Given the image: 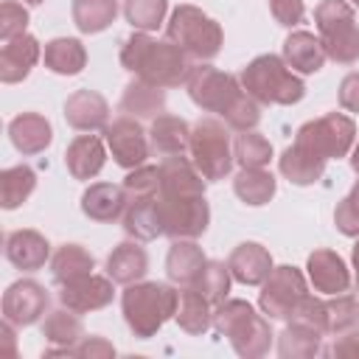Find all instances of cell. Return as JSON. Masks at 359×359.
I'll use <instances>...</instances> for the list:
<instances>
[{
    "mask_svg": "<svg viewBox=\"0 0 359 359\" xmlns=\"http://www.w3.org/2000/svg\"><path fill=\"white\" fill-rule=\"evenodd\" d=\"M121 109L129 112L132 118H157L165 109V93L163 87H154L143 79H135L126 84L123 95H121Z\"/></svg>",
    "mask_w": 359,
    "mask_h": 359,
    "instance_id": "cell-30",
    "label": "cell"
},
{
    "mask_svg": "<svg viewBox=\"0 0 359 359\" xmlns=\"http://www.w3.org/2000/svg\"><path fill=\"white\" fill-rule=\"evenodd\" d=\"M50 294L36 280H17L3 292V320L14 325H34L48 311Z\"/></svg>",
    "mask_w": 359,
    "mask_h": 359,
    "instance_id": "cell-12",
    "label": "cell"
},
{
    "mask_svg": "<svg viewBox=\"0 0 359 359\" xmlns=\"http://www.w3.org/2000/svg\"><path fill=\"white\" fill-rule=\"evenodd\" d=\"M230 280H233V275H230V266L227 264H222V261H205V266L199 269V275L194 280V289L202 292L216 306V303L227 300Z\"/></svg>",
    "mask_w": 359,
    "mask_h": 359,
    "instance_id": "cell-40",
    "label": "cell"
},
{
    "mask_svg": "<svg viewBox=\"0 0 359 359\" xmlns=\"http://www.w3.org/2000/svg\"><path fill=\"white\" fill-rule=\"evenodd\" d=\"M294 143L306 146L309 151H314L323 160H334V157L339 160L356 143V123H353V118H348L342 112H328L323 118L306 121L297 129Z\"/></svg>",
    "mask_w": 359,
    "mask_h": 359,
    "instance_id": "cell-8",
    "label": "cell"
},
{
    "mask_svg": "<svg viewBox=\"0 0 359 359\" xmlns=\"http://www.w3.org/2000/svg\"><path fill=\"white\" fill-rule=\"evenodd\" d=\"M351 264H353V278H356V289H359V241L353 244V252H351Z\"/></svg>",
    "mask_w": 359,
    "mask_h": 359,
    "instance_id": "cell-54",
    "label": "cell"
},
{
    "mask_svg": "<svg viewBox=\"0 0 359 359\" xmlns=\"http://www.w3.org/2000/svg\"><path fill=\"white\" fill-rule=\"evenodd\" d=\"M168 0H123V17L135 31H157L165 20Z\"/></svg>",
    "mask_w": 359,
    "mask_h": 359,
    "instance_id": "cell-41",
    "label": "cell"
},
{
    "mask_svg": "<svg viewBox=\"0 0 359 359\" xmlns=\"http://www.w3.org/2000/svg\"><path fill=\"white\" fill-rule=\"evenodd\" d=\"M112 283H115V280H112L109 275L104 278V275L90 272V275H84V278H79V280H73V283H65L62 292H59V303H62L65 309L76 311V314L98 311V309H104V306L112 303V294H115Z\"/></svg>",
    "mask_w": 359,
    "mask_h": 359,
    "instance_id": "cell-13",
    "label": "cell"
},
{
    "mask_svg": "<svg viewBox=\"0 0 359 359\" xmlns=\"http://www.w3.org/2000/svg\"><path fill=\"white\" fill-rule=\"evenodd\" d=\"M269 11H272L275 22L278 25H286V28H294L306 17L303 0H269Z\"/></svg>",
    "mask_w": 359,
    "mask_h": 359,
    "instance_id": "cell-49",
    "label": "cell"
},
{
    "mask_svg": "<svg viewBox=\"0 0 359 359\" xmlns=\"http://www.w3.org/2000/svg\"><path fill=\"white\" fill-rule=\"evenodd\" d=\"M233 191L236 196L244 202V205H252V208H261L266 205L275 191H278V182L269 171L264 168H241L236 177H233Z\"/></svg>",
    "mask_w": 359,
    "mask_h": 359,
    "instance_id": "cell-36",
    "label": "cell"
},
{
    "mask_svg": "<svg viewBox=\"0 0 359 359\" xmlns=\"http://www.w3.org/2000/svg\"><path fill=\"white\" fill-rule=\"evenodd\" d=\"M8 137H11V143H14V149L20 154L31 157V154H39V151H45L50 146L53 129H50V123H48L45 115H39V112H22V115H17L8 123Z\"/></svg>",
    "mask_w": 359,
    "mask_h": 359,
    "instance_id": "cell-20",
    "label": "cell"
},
{
    "mask_svg": "<svg viewBox=\"0 0 359 359\" xmlns=\"http://www.w3.org/2000/svg\"><path fill=\"white\" fill-rule=\"evenodd\" d=\"M126 202L129 196L123 185H112V182H93L81 194V210L93 222H115L118 216H123Z\"/></svg>",
    "mask_w": 359,
    "mask_h": 359,
    "instance_id": "cell-21",
    "label": "cell"
},
{
    "mask_svg": "<svg viewBox=\"0 0 359 359\" xmlns=\"http://www.w3.org/2000/svg\"><path fill=\"white\" fill-rule=\"evenodd\" d=\"M185 87H188L191 101H194L199 109L216 112V115H222V118L227 115V109H230V107L238 101V95L244 93V87H241V81H238L236 76L222 73V70H216V67L208 65V62H199V65L191 67Z\"/></svg>",
    "mask_w": 359,
    "mask_h": 359,
    "instance_id": "cell-9",
    "label": "cell"
},
{
    "mask_svg": "<svg viewBox=\"0 0 359 359\" xmlns=\"http://www.w3.org/2000/svg\"><path fill=\"white\" fill-rule=\"evenodd\" d=\"M348 3H351V6H359V0H348Z\"/></svg>",
    "mask_w": 359,
    "mask_h": 359,
    "instance_id": "cell-57",
    "label": "cell"
},
{
    "mask_svg": "<svg viewBox=\"0 0 359 359\" xmlns=\"http://www.w3.org/2000/svg\"><path fill=\"white\" fill-rule=\"evenodd\" d=\"M356 323H359V309H356Z\"/></svg>",
    "mask_w": 359,
    "mask_h": 359,
    "instance_id": "cell-58",
    "label": "cell"
},
{
    "mask_svg": "<svg viewBox=\"0 0 359 359\" xmlns=\"http://www.w3.org/2000/svg\"><path fill=\"white\" fill-rule=\"evenodd\" d=\"M107 163V149L95 135H79L70 140L65 151V165L73 180H93Z\"/></svg>",
    "mask_w": 359,
    "mask_h": 359,
    "instance_id": "cell-22",
    "label": "cell"
},
{
    "mask_svg": "<svg viewBox=\"0 0 359 359\" xmlns=\"http://www.w3.org/2000/svg\"><path fill=\"white\" fill-rule=\"evenodd\" d=\"M210 300L202 294V292H196L194 286L191 289H185V292H180V303H177V314H174V320H177V325L185 331V334H191V337H202L208 328H210V323H213V311H210Z\"/></svg>",
    "mask_w": 359,
    "mask_h": 359,
    "instance_id": "cell-31",
    "label": "cell"
},
{
    "mask_svg": "<svg viewBox=\"0 0 359 359\" xmlns=\"http://www.w3.org/2000/svg\"><path fill=\"white\" fill-rule=\"evenodd\" d=\"M146 272H149V255H146V250L137 244V238L118 244V247L109 252V258H107V275H109L115 283H121V286H129V283L143 280Z\"/></svg>",
    "mask_w": 359,
    "mask_h": 359,
    "instance_id": "cell-24",
    "label": "cell"
},
{
    "mask_svg": "<svg viewBox=\"0 0 359 359\" xmlns=\"http://www.w3.org/2000/svg\"><path fill=\"white\" fill-rule=\"evenodd\" d=\"M292 320H297V323H306V325L317 328L320 334H331L328 300H320V297H314V294H306V297L297 303V309H294Z\"/></svg>",
    "mask_w": 359,
    "mask_h": 359,
    "instance_id": "cell-45",
    "label": "cell"
},
{
    "mask_svg": "<svg viewBox=\"0 0 359 359\" xmlns=\"http://www.w3.org/2000/svg\"><path fill=\"white\" fill-rule=\"evenodd\" d=\"M123 230H126V236H132L137 241H151V238L163 236V224H160V213H157V199L154 196L129 199L126 210H123Z\"/></svg>",
    "mask_w": 359,
    "mask_h": 359,
    "instance_id": "cell-28",
    "label": "cell"
},
{
    "mask_svg": "<svg viewBox=\"0 0 359 359\" xmlns=\"http://www.w3.org/2000/svg\"><path fill=\"white\" fill-rule=\"evenodd\" d=\"M306 272H309V280L314 286V292L320 294H342L351 289V272L345 266V261L339 258V252L334 250H314L309 258H306Z\"/></svg>",
    "mask_w": 359,
    "mask_h": 359,
    "instance_id": "cell-14",
    "label": "cell"
},
{
    "mask_svg": "<svg viewBox=\"0 0 359 359\" xmlns=\"http://www.w3.org/2000/svg\"><path fill=\"white\" fill-rule=\"evenodd\" d=\"M104 140H107V149L112 151L115 163L121 168H137L146 163L149 157V137L143 132V126L137 123V118L132 115H123L118 121H112L107 129H104Z\"/></svg>",
    "mask_w": 359,
    "mask_h": 359,
    "instance_id": "cell-11",
    "label": "cell"
},
{
    "mask_svg": "<svg viewBox=\"0 0 359 359\" xmlns=\"http://www.w3.org/2000/svg\"><path fill=\"white\" fill-rule=\"evenodd\" d=\"M0 342H3V348H0V353H6V356H17V337H14V323H8V320H3V325H0Z\"/></svg>",
    "mask_w": 359,
    "mask_h": 359,
    "instance_id": "cell-53",
    "label": "cell"
},
{
    "mask_svg": "<svg viewBox=\"0 0 359 359\" xmlns=\"http://www.w3.org/2000/svg\"><path fill=\"white\" fill-rule=\"evenodd\" d=\"M258 121H261V104L244 90L241 95H238V101L227 109V115H224V123L230 126V129H236V132H250V129H255L258 126Z\"/></svg>",
    "mask_w": 359,
    "mask_h": 359,
    "instance_id": "cell-43",
    "label": "cell"
},
{
    "mask_svg": "<svg viewBox=\"0 0 359 359\" xmlns=\"http://www.w3.org/2000/svg\"><path fill=\"white\" fill-rule=\"evenodd\" d=\"M65 121L79 132H98L109 123V104L95 90H76L65 101Z\"/></svg>",
    "mask_w": 359,
    "mask_h": 359,
    "instance_id": "cell-15",
    "label": "cell"
},
{
    "mask_svg": "<svg viewBox=\"0 0 359 359\" xmlns=\"http://www.w3.org/2000/svg\"><path fill=\"white\" fill-rule=\"evenodd\" d=\"M95 269V258L81 244H62L50 258V275L59 286L73 283Z\"/></svg>",
    "mask_w": 359,
    "mask_h": 359,
    "instance_id": "cell-34",
    "label": "cell"
},
{
    "mask_svg": "<svg viewBox=\"0 0 359 359\" xmlns=\"http://www.w3.org/2000/svg\"><path fill=\"white\" fill-rule=\"evenodd\" d=\"M151 149L160 154H182L191 140V126L177 115H157L149 129Z\"/></svg>",
    "mask_w": 359,
    "mask_h": 359,
    "instance_id": "cell-33",
    "label": "cell"
},
{
    "mask_svg": "<svg viewBox=\"0 0 359 359\" xmlns=\"http://www.w3.org/2000/svg\"><path fill=\"white\" fill-rule=\"evenodd\" d=\"M36 188V174L31 165H11L0 174V205L6 210L20 208Z\"/></svg>",
    "mask_w": 359,
    "mask_h": 359,
    "instance_id": "cell-38",
    "label": "cell"
},
{
    "mask_svg": "<svg viewBox=\"0 0 359 359\" xmlns=\"http://www.w3.org/2000/svg\"><path fill=\"white\" fill-rule=\"evenodd\" d=\"M241 87L258 101V104H297L306 95V84L294 70L283 62V56L261 53L255 56L238 76Z\"/></svg>",
    "mask_w": 359,
    "mask_h": 359,
    "instance_id": "cell-4",
    "label": "cell"
},
{
    "mask_svg": "<svg viewBox=\"0 0 359 359\" xmlns=\"http://www.w3.org/2000/svg\"><path fill=\"white\" fill-rule=\"evenodd\" d=\"M233 157L241 168H264L272 160V143L258 132H241L233 143Z\"/></svg>",
    "mask_w": 359,
    "mask_h": 359,
    "instance_id": "cell-39",
    "label": "cell"
},
{
    "mask_svg": "<svg viewBox=\"0 0 359 359\" xmlns=\"http://www.w3.org/2000/svg\"><path fill=\"white\" fill-rule=\"evenodd\" d=\"M345 20H353V6L348 0H323L314 8L317 31H325V28H331L337 22H345Z\"/></svg>",
    "mask_w": 359,
    "mask_h": 359,
    "instance_id": "cell-48",
    "label": "cell"
},
{
    "mask_svg": "<svg viewBox=\"0 0 359 359\" xmlns=\"http://www.w3.org/2000/svg\"><path fill=\"white\" fill-rule=\"evenodd\" d=\"M28 28V11L22 3H14V0H6L0 6V39H14L20 34H25Z\"/></svg>",
    "mask_w": 359,
    "mask_h": 359,
    "instance_id": "cell-47",
    "label": "cell"
},
{
    "mask_svg": "<svg viewBox=\"0 0 359 359\" xmlns=\"http://www.w3.org/2000/svg\"><path fill=\"white\" fill-rule=\"evenodd\" d=\"M123 191L129 199H137V196H157L160 191V165H137L126 174L123 180Z\"/></svg>",
    "mask_w": 359,
    "mask_h": 359,
    "instance_id": "cell-44",
    "label": "cell"
},
{
    "mask_svg": "<svg viewBox=\"0 0 359 359\" xmlns=\"http://www.w3.org/2000/svg\"><path fill=\"white\" fill-rule=\"evenodd\" d=\"M165 39L180 45L191 59L208 62L222 50V25L196 6H177L165 25Z\"/></svg>",
    "mask_w": 359,
    "mask_h": 359,
    "instance_id": "cell-5",
    "label": "cell"
},
{
    "mask_svg": "<svg viewBox=\"0 0 359 359\" xmlns=\"http://www.w3.org/2000/svg\"><path fill=\"white\" fill-rule=\"evenodd\" d=\"M323 353H328L334 359H359V328H351L345 334H337L334 342H331V348L323 351Z\"/></svg>",
    "mask_w": 359,
    "mask_h": 359,
    "instance_id": "cell-50",
    "label": "cell"
},
{
    "mask_svg": "<svg viewBox=\"0 0 359 359\" xmlns=\"http://www.w3.org/2000/svg\"><path fill=\"white\" fill-rule=\"evenodd\" d=\"M356 309H359V300L348 292L342 294H331L328 300V317H331V334H345L351 328H359L356 323Z\"/></svg>",
    "mask_w": 359,
    "mask_h": 359,
    "instance_id": "cell-42",
    "label": "cell"
},
{
    "mask_svg": "<svg viewBox=\"0 0 359 359\" xmlns=\"http://www.w3.org/2000/svg\"><path fill=\"white\" fill-rule=\"evenodd\" d=\"M160 191L163 194H205V177L182 154H168L160 163Z\"/></svg>",
    "mask_w": 359,
    "mask_h": 359,
    "instance_id": "cell-25",
    "label": "cell"
},
{
    "mask_svg": "<svg viewBox=\"0 0 359 359\" xmlns=\"http://www.w3.org/2000/svg\"><path fill=\"white\" fill-rule=\"evenodd\" d=\"M205 252L202 247L194 241V238H174V244L168 247V255H165V275L168 280L174 283H182V286H194L199 269L205 266Z\"/></svg>",
    "mask_w": 359,
    "mask_h": 359,
    "instance_id": "cell-23",
    "label": "cell"
},
{
    "mask_svg": "<svg viewBox=\"0 0 359 359\" xmlns=\"http://www.w3.org/2000/svg\"><path fill=\"white\" fill-rule=\"evenodd\" d=\"M42 59H45V67L48 70H53L59 76H76L87 65V50L73 36H56V39H50L45 45Z\"/></svg>",
    "mask_w": 359,
    "mask_h": 359,
    "instance_id": "cell-32",
    "label": "cell"
},
{
    "mask_svg": "<svg viewBox=\"0 0 359 359\" xmlns=\"http://www.w3.org/2000/svg\"><path fill=\"white\" fill-rule=\"evenodd\" d=\"M227 266H230V275L244 283V286H261L266 280V275L272 272V255L266 247L255 244V241H244L238 244L230 258H227Z\"/></svg>",
    "mask_w": 359,
    "mask_h": 359,
    "instance_id": "cell-18",
    "label": "cell"
},
{
    "mask_svg": "<svg viewBox=\"0 0 359 359\" xmlns=\"http://www.w3.org/2000/svg\"><path fill=\"white\" fill-rule=\"evenodd\" d=\"M325 48L320 42V36H314L311 31H292L283 39V62L300 73V76H311L325 65Z\"/></svg>",
    "mask_w": 359,
    "mask_h": 359,
    "instance_id": "cell-19",
    "label": "cell"
},
{
    "mask_svg": "<svg viewBox=\"0 0 359 359\" xmlns=\"http://www.w3.org/2000/svg\"><path fill=\"white\" fill-rule=\"evenodd\" d=\"M334 224L342 236L356 238L359 236V182L351 188V194L337 205L334 210Z\"/></svg>",
    "mask_w": 359,
    "mask_h": 359,
    "instance_id": "cell-46",
    "label": "cell"
},
{
    "mask_svg": "<svg viewBox=\"0 0 359 359\" xmlns=\"http://www.w3.org/2000/svg\"><path fill=\"white\" fill-rule=\"evenodd\" d=\"M177 303H180V292L174 286L157 283V280L129 283L121 294L123 320L137 339L154 337L163 328V323L177 314Z\"/></svg>",
    "mask_w": 359,
    "mask_h": 359,
    "instance_id": "cell-2",
    "label": "cell"
},
{
    "mask_svg": "<svg viewBox=\"0 0 359 359\" xmlns=\"http://www.w3.org/2000/svg\"><path fill=\"white\" fill-rule=\"evenodd\" d=\"M351 168L359 174V140L353 143V149H351Z\"/></svg>",
    "mask_w": 359,
    "mask_h": 359,
    "instance_id": "cell-55",
    "label": "cell"
},
{
    "mask_svg": "<svg viewBox=\"0 0 359 359\" xmlns=\"http://www.w3.org/2000/svg\"><path fill=\"white\" fill-rule=\"evenodd\" d=\"M339 107L345 112H359V73H348L339 81Z\"/></svg>",
    "mask_w": 359,
    "mask_h": 359,
    "instance_id": "cell-52",
    "label": "cell"
},
{
    "mask_svg": "<svg viewBox=\"0 0 359 359\" xmlns=\"http://www.w3.org/2000/svg\"><path fill=\"white\" fill-rule=\"evenodd\" d=\"M323 337L317 328L289 320V325L278 334V356L280 359H314L323 353Z\"/></svg>",
    "mask_w": 359,
    "mask_h": 359,
    "instance_id": "cell-27",
    "label": "cell"
},
{
    "mask_svg": "<svg viewBox=\"0 0 359 359\" xmlns=\"http://www.w3.org/2000/svg\"><path fill=\"white\" fill-rule=\"evenodd\" d=\"M213 325L222 337L230 339L233 351L241 359H258V356L269 353V348H272L275 334L269 328V317H261L247 300L227 297V300L216 303Z\"/></svg>",
    "mask_w": 359,
    "mask_h": 359,
    "instance_id": "cell-3",
    "label": "cell"
},
{
    "mask_svg": "<svg viewBox=\"0 0 359 359\" xmlns=\"http://www.w3.org/2000/svg\"><path fill=\"white\" fill-rule=\"evenodd\" d=\"M157 213L163 236L171 238H199L210 224V208L205 194H163L157 191Z\"/></svg>",
    "mask_w": 359,
    "mask_h": 359,
    "instance_id": "cell-7",
    "label": "cell"
},
{
    "mask_svg": "<svg viewBox=\"0 0 359 359\" xmlns=\"http://www.w3.org/2000/svg\"><path fill=\"white\" fill-rule=\"evenodd\" d=\"M188 154H191V163L196 165V171L205 180H210V182L224 180L233 168V160H236L227 126L219 118H199L191 126Z\"/></svg>",
    "mask_w": 359,
    "mask_h": 359,
    "instance_id": "cell-6",
    "label": "cell"
},
{
    "mask_svg": "<svg viewBox=\"0 0 359 359\" xmlns=\"http://www.w3.org/2000/svg\"><path fill=\"white\" fill-rule=\"evenodd\" d=\"M306 278L297 266H272V272L266 275V280L261 283V294H258V306L261 314H266L269 320H292L297 303L306 297Z\"/></svg>",
    "mask_w": 359,
    "mask_h": 359,
    "instance_id": "cell-10",
    "label": "cell"
},
{
    "mask_svg": "<svg viewBox=\"0 0 359 359\" xmlns=\"http://www.w3.org/2000/svg\"><path fill=\"white\" fill-rule=\"evenodd\" d=\"M6 258L22 272H36L50 258V244L36 230H14L6 236Z\"/></svg>",
    "mask_w": 359,
    "mask_h": 359,
    "instance_id": "cell-17",
    "label": "cell"
},
{
    "mask_svg": "<svg viewBox=\"0 0 359 359\" xmlns=\"http://www.w3.org/2000/svg\"><path fill=\"white\" fill-rule=\"evenodd\" d=\"M22 3H28V6H39V3H45V0H22Z\"/></svg>",
    "mask_w": 359,
    "mask_h": 359,
    "instance_id": "cell-56",
    "label": "cell"
},
{
    "mask_svg": "<svg viewBox=\"0 0 359 359\" xmlns=\"http://www.w3.org/2000/svg\"><path fill=\"white\" fill-rule=\"evenodd\" d=\"M42 48L36 42V36L31 34H20L14 39H6L0 48V81L3 84H17L22 81L31 67L39 62Z\"/></svg>",
    "mask_w": 359,
    "mask_h": 359,
    "instance_id": "cell-16",
    "label": "cell"
},
{
    "mask_svg": "<svg viewBox=\"0 0 359 359\" xmlns=\"http://www.w3.org/2000/svg\"><path fill=\"white\" fill-rule=\"evenodd\" d=\"M118 0H73V22L81 34H98L115 22Z\"/></svg>",
    "mask_w": 359,
    "mask_h": 359,
    "instance_id": "cell-37",
    "label": "cell"
},
{
    "mask_svg": "<svg viewBox=\"0 0 359 359\" xmlns=\"http://www.w3.org/2000/svg\"><path fill=\"white\" fill-rule=\"evenodd\" d=\"M320 42L325 48V56L339 65H353L359 59V25L353 20L320 31Z\"/></svg>",
    "mask_w": 359,
    "mask_h": 359,
    "instance_id": "cell-35",
    "label": "cell"
},
{
    "mask_svg": "<svg viewBox=\"0 0 359 359\" xmlns=\"http://www.w3.org/2000/svg\"><path fill=\"white\" fill-rule=\"evenodd\" d=\"M121 65L135 73L137 79L154 84V87H180L188 81L191 73V56L174 45L171 39L160 42L151 39L146 31L132 34L121 48Z\"/></svg>",
    "mask_w": 359,
    "mask_h": 359,
    "instance_id": "cell-1",
    "label": "cell"
},
{
    "mask_svg": "<svg viewBox=\"0 0 359 359\" xmlns=\"http://www.w3.org/2000/svg\"><path fill=\"white\" fill-rule=\"evenodd\" d=\"M73 356H79V359H109V356H115V348L104 337H84L73 348Z\"/></svg>",
    "mask_w": 359,
    "mask_h": 359,
    "instance_id": "cell-51",
    "label": "cell"
},
{
    "mask_svg": "<svg viewBox=\"0 0 359 359\" xmlns=\"http://www.w3.org/2000/svg\"><path fill=\"white\" fill-rule=\"evenodd\" d=\"M278 168L280 174L294 182V185H314L323 174H325V160L317 157L314 151H309L300 143H292L289 149H283V154L278 157Z\"/></svg>",
    "mask_w": 359,
    "mask_h": 359,
    "instance_id": "cell-26",
    "label": "cell"
},
{
    "mask_svg": "<svg viewBox=\"0 0 359 359\" xmlns=\"http://www.w3.org/2000/svg\"><path fill=\"white\" fill-rule=\"evenodd\" d=\"M42 337H45V342L53 345L48 353H67V356H73V348L84 339L81 323H79L76 311H70V309L50 311L42 323Z\"/></svg>",
    "mask_w": 359,
    "mask_h": 359,
    "instance_id": "cell-29",
    "label": "cell"
}]
</instances>
